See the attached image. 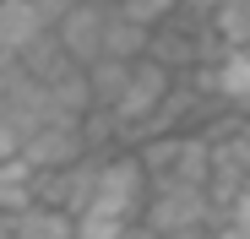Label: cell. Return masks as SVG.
Segmentation results:
<instances>
[{
  "instance_id": "obj_14",
  "label": "cell",
  "mask_w": 250,
  "mask_h": 239,
  "mask_svg": "<svg viewBox=\"0 0 250 239\" xmlns=\"http://www.w3.org/2000/svg\"><path fill=\"white\" fill-rule=\"evenodd\" d=\"M136 239H158V234H147V228H142V234H136Z\"/></svg>"
},
{
  "instance_id": "obj_6",
  "label": "cell",
  "mask_w": 250,
  "mask_h": 239,
  "mask_svg": "<svg viewBox=\"0 0 250 239\" xmlns=\"http://www.w3.org/2000/svg\"><path fill=\"white\" fill-rule=\"evenodd\" d=\"M22 158L38 169V174H49V169H71L87 158V136H82V125H44V131H33L22 141Z\"/></svg>"
},
{
  "instance_id": "obj_5",
  "label": "cell",
  "mask_w": 250,
  "mask_h": 239,
  "mask_svg": "<svg viewBox=\"0 0 250 239\" xmlns=\"http://www.w3.org/2000/svg\"><path fill=\"white\" fill-rule=\"evenodd\" d=\"M190 76H196V87H201L207 98H218V103L250 114V49H245V44H239V49H223L212 65H201V71H190Z\"/></svg>"
},
{
  "instance_id": "obj_7",
  "label": "cell",
  "mask_w": 250,
  "mask_h": 239,
  "mask_svg": "<svg viewBox=\"0 0 250 239\" xmlns=\"http://www.w3.org/2000/svg\"><path fill=\"white\" fill-rule=\"evenodd\" d=\"M27 207H38V169L17 152V158L0 163V212L17 218V212H27Z\"/></svg>"
},
{
  "instance_id": "obj_3",
  "label": "cell",
  "mask_w": 250,
  "mask_h": 239,
  "mask_svg": "<svg viewBox=\"0 0 250 239\" xmlns=\"http://www.w3.org/2000/svg\"><path fill=\"white\" fill-rule=\"evenodd\" d=\"M174 87H180V76H174L169 65H158L152 55L131 65V82H125L120 103L109 109V114L120 120V147H131V136L147 125V120H152L163 103H169V93H174Z\"/></svg>"
},
{
  "instance_id": "obj_13",
  "label": "cell",
  "mask_w": 250,
  "mask_h": 239,
  "mask_svg": "<svg viewBox=\"0 0 250 239\" xmlns=\"http://www.w3.org/2000/svg\"><path fill=\"white\" fill-rule=\"evenodd\" d=\"M0 239H11V212H0Z\"/></svg>"
},
{
  "instance_id": "obj_2",
  "label": "cell",
  "mask_w": 250,
  "mask_h": 239,
  "mask_svg": "<svg viewBox=\"0 0 250 239\" xmlns=\"http://www.w3.org/2000/svg\"><path fill=\"white\" fill-rule=\"evenodd\" d=\"M147 196H152V174L142 163V152L136 147H120V152H104L98 190H93V207L87 212H104V218H120V223H142Z\"/></svg>"
},
{
  "instance_id": "obj_10",
  "label": "cell",
  "mask_w": 250,
  "mask_h": 239,
  "mask_svg": "<svg viewBox=\"0 0 250 239\" xmlns=\"http://www.w3.org/2000/svg\"><path fill=\"white\" fill-rule=\"evenodd\" d=\"M131 65H136V60H114V55H104V60H93V65H87L93 109H114V103H120L125 82H131Z\"/></svg>"
},
{
  "instance_id": "obj_8",
  "label": "cell",
  "mask_w": 250,
  "mask_h": 239,
  "mask_svg": "<svg viewBox=\"0 0 250 239\" xmlns=\"http://www.w3.org/2000/svg\"><path fill=\"white\" fill-rule=\"evenodd\" d=\"M147 49H152V27H142V22H131L114 0H109V27H104V55H114V60H147Z\"/></svg>"
},
{
  "instance_id": "obj_12",
  "label": "cell",
  "mask_w": 250,
  "mask_h": 239,
  "mask_svg": "<svg viewBox=\"0 0 250 239\" xmlns=\"http://www.w3.org/2000/svg\"><path fill=\"white\" fill-rule=\"evenodd\" d=\"M114 6L131 17V22H142V27H163V22L185 6V0H114Z\"/></svg>"
},
{
  "instance_id": "obj_4",
  "label": "cell",
  "mask_w": 250,
  "mask_h": 239,
  "mask_svg": "<svg viewBox=\"0 0 250 239\" xmlns=\"http://www.w3.org/2000/svg\"><path fill=\"white\" fill-rule=\"evenodd\" d=\"M104 27H109V0H71V11L55 22V38L87 71L93 60H104Z\"/></svg>"
},
{
  "instance_id": "obj_9",
  "label": "cell",
  "mask_w": 250,
  "mask_h": 239,
  "mask_svg": "<svg viewBox=\"0 0 250 239\" xmlns=\"http://www.w3.org/2000/svg\"><path fill=\"white\" fill-rule=\"evenodd\" d=\"M11 239H76V212L38 201V207L11 218Z\"/></svg>"
},
{
  "instance_id": "obj_15",
  "label": "cell",
  "mask_w": 250,
  "mask_h": 239,
  "mask_svg": "<svg viewBox=\"0 0 250 239\" xmlns=\"http://www.w3.org/2000/svg\"><path fill=\"white\" fill-rule=\"evenodd\" d=\"M245 49H250V44H245Z\"/></svg>"
},
{
  "instance_id": "obj_11",
  "label": "cell",
  "mask_w": 250,
  "mask_h": 239,
  "mask_svg": "<svg viewBox=\"0 0 250 239\" xmlns=\"http://www.w3.org/2000/svg\"><path fill=\"white\" fill-rule=\"evenodd\" d=\"M142 223H120V218H104V212H82L76 218V239H136Z\"/></svg>"
},
{
  "instance_id": "obj_1",
  "label": "cell",
  "mask_w": 250,
  "mask_h": 239,
  "mask_svg": "<svg viewBox=\"0 0 250 239\" xmlns=\"http://www.w3.org/2000/svg\"><path fill=\"white\" fill-rule=\"evenodd\" d=\"M218 223H223V212L212 201V190L185 185V179L152 185L147 212H142V228L158 234V239H207V228H218Z\"/></svg>"
}]
</instances>
